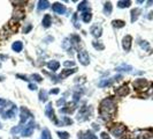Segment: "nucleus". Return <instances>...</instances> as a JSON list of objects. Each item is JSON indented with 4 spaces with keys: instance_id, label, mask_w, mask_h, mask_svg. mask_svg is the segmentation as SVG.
Wrapping results in <instances>:
<instances>
[{
    "instance_id": "obj_47",
    "label": "nucleus",
    "mask_w": 153,
    "mask_h": 139,
    "mask_svg": "<svg viewBox=\"0 0 153 139\" xmlns=\"http://www.w3.org/2000/svg\"><path fill=\"white\" fill-rule=\"evenodd\" d=\"M0 129H1V124H0Z\"/></svg>"
},
{
    "instance_id": "obj_38",
    "label": "nucleus",
    "mask_w": 153,
    "mask_h": 139,
    "mask_svg": "<svg viewBox=\"0 0 153 139\" xmlns=\"http://www.w3.org/2000/svg\"><path fill=\"white\" fill-rule=\"evenodd\" d=\"M100 138L101 139H111V136L107 132H101L100 133Z\"/></svg>"
},
{
    "instance_id": "obj_11",
    "label": "nucleus",
    "mask_w": 153,
    "mask_h": 139,
    "mask_svg": "<svg viewBox=\"0 0 153 139\" xmlns=\"http://www.w3.org/2000/svg\"><path fill=\"white\" fill-rule=\"evenodd\" d=\"M129 92H130V89H129V86L127 85V83L126 85H122L121 87H119V89H116V94L119 96H121V97L127 96L129 94Z\"/></svg>"
},
{
    "instance_id": "obj_33",
    "label": "nucleus",
    "mask_w": 153,
    "mask_h": 139,
    "mask_svg": "<svg viewBox=\"0 0 153 139\" xmlns=\"http://www.w3.org/2000/svg\"><path fill=\"white\" fill-rule=\"evenodd\" d=\"M132 70L131 66H127V65H123V66H119L116 68V71H126V72H130Z\"/></svg>"
},
{
    "instance_id": "obj_14",
    "label": "nucleus",
    "mask_w": 153,
    "mask_h": 139,
    "mask_svg": "<svg viewBox=\"0 0 153 139\" xmlns=\"http://www.w3.org/2000/svg\"><path fill=\"white\" fill-rule=\"evenodd\" d=\"M0 114H1V116L4 118H8V117H13L15 116V105H13L11 109L4 111V110H0Z\"/></svg>"
},
{
    "instance_id": "obj_17",
    "label": "nucleus",
    "mask_w": 153,
    "mask_h": 139,
    "mask_svg": "<svg viewBox=\"0 0 153 139\" xmlns=\"http://www.w3.org/2000/svg\"><path fill=\"white\" fill-rule=\"evenodd\" d=\"M52 26V17L50 14H45V16L43 17V27L44 28H50Z\"/></svg>"
},
{
    "instance_id": "obj_32",
    "label": "nucleus",
    "mask_w": 153,
    "mask_h": 139,
    "mask_svg": "<svg viewBox=\"0 0 153 139\" xmlns=\"http://www.w3.org/2000/svg\"><path fill=\"white\" fill-rule=\"evenodd\" d=\"M78 11H83V12H85V9H89V6H87V1H83V3H81L79 5H78Z\"/></svg>"
},
{
    "instance_id": "obj_2",
    "label": "nucleus",
    "mask_w": 153,
    "mask_h": 139,
    "mask_svg": "<svg viewBox=\"0 0 153 139\" xmlns=\"http://www.w3.org/2000/svg\"><path fill=\"white\" fill-rule=\"evenodd\" d=\"M126 132V126L123 124H115L112 129H111V133L115 137V138H122Z\"/></svg>"
},
{
    "instance_id": "obj_29",
    "label": "nucleus",
    "mask_w": 153,
    "mask_h": 139,
    "mask_svg": "<svg viewBox=\"0 0 153 139\" xmlns=\"http://www.w3.org/2000/svg\"><path fill=\"white\" fill-rule=\"evenodd\" d=\"M56 134H58V137L60 138V139H69L70 138V134L68 133V132H64V131H58L56 132Z\"/></svg>"
},
{
    "instance_id": "obj_22",
    "label": "nucleus",
    "mask_w": 153,
    "mask_h": 139,
    "mask_svg": "<svg viewBox=\"0 0 153 139\" xmlns=\"http://www.w3.org/2000/svg\"><path fill=\"white\" fill-rule=\"evenodd\" d=\"M112 11H113L112 3H109V1L105 3V5H104V14H105V15H109V14L112 13Z\"/></svg>"
},
{
    "instance_id": "obj_12",
    "label": "nucleus",
    "mask_w": 153,
    "mask_h": 139,
    "mask_svg": "<svg viewBox=\"0 0 153 139\" xmlns=\"http://www.w3.org/2000/svg\"><path fill=\"white\" fill-rule=\"evenodd\" d=\"M78 138L79 139H98L97 136L93 132H91L90 130L85 132H78Z\"/></svg>"
},
{
    "instance_id": "obj_4",
    "label": "nucleus",
    "mask_w": 153,
    "mask_h": 139,
    "mask_svg": "<svg viewBox=\"0 0 153 139\" xmlns=\"http://www.w3.org/2000/svg\"><path fill=\"white\" fill-rule=\"evenodd\" d=\"M45 115L50 118V120H52L56 125H60V123H59V121L56 120V117H55V115H54V111H53V107H52V103L50 102V103H47V105L45 107Z\"/></svg>"
},
{
    "instance_id": "obj_30",
    "label": "nucleus",
    "mask_w": 153,
    "mask_h": 139,
    "mask_svg": "<svg viewBox=\"0 0 153 139\" xmlns=\"http://www.w3.org/2000/svg\"><path fill=\"white\" fill-rule=\"evenodd\" d=\"M40 139H52L51 137V132L48 129H44L43 132H42V138Z\"/></svg>"
},
{
    "instance_id": "obj_27",
    "label": "nucleus",
    "mask_w": 153,
    "mask_h": 139,
    "mask_svg": "<svg viewBox=\"0 0 153 139\" xmlns=\"http://www.w3.org/2000/svg\"><path fill=\"white\" fill-rule=\"evenodd\" d=\"M23 17H24V12H23V11H20V9H17V11H15V12H14L13 19H15V20L20 21V20H21V19H23Z\"/></svg>"
},
{
    "instance_id": "obj_20",
    "label": "nucleus",
    "mask_w": 153,
    "mask_h": 139,
    "mask_svg": "<svg viewBox=\"0 0 153 139\" xmlns=\"http://www.w3.org/2000/svg\"><path fill=\"white\" fill-rule=\"evenodd\" d=\"M50 7V3L48 1H45V0H39L38 4H37V8L39 11H44V9H47Z\"/></svg>"
},
{
    "instance_id": "obj_25",
    "label": "nucleus",
    "mask_w": 153,
    "mask_h": 139,
    "mask_svg": "<svg viewBox=\"0 0 153 139\" xmlns=\"http://www.w3.org/2000/svg\"><path fill=\"white\" fill-rule=\"evenodd\" d=\"M138 44H139V46H140L143 50L148 51V52L152 51V50H151V46H150V44H148V42H146V41H139Z\"/></svg>"
},
{
    "instance_id": "obj_31",
    "label": "nucleus",
    "mask_w": 153,
    "mask_h": 139,
    "mask_svg": "<svg viewBox=\"0 0 153 139\" xmlns=\"http://www.w3.org/2000/svg\"><path fill=\"white\" fill-rule=\"evenodd\" d=\"M92 45L95 46V49H97V50H99V51L105 49V45L101 44V43H98V41H93V42H92Z\"/></svg>"
},
{
    "instance_id": "obj_16",
    "label": "nucleus",
    "mask_w": 153,
    "mask_h": 139,
    "mask_svg": "<svg viewBox=\"0 0 153 139\" xmlns=\"http://www.w3.org/2000/svg\"><path fill=\"white\" fill-rule=\"evenodd\" d=\"M47 67L48 70H51L52 72H56L60 68V63L58 60H50L47 63Z\"/></svg>"
},
{
    "instance_id": "obj_36",
    "label": "nucleus",
    "mask_w": 153,
    "mask_h": 139,
    "mask_svg": "<svg viewBox=\"0 0 153 139\" xmlns=\"http://www.w3.org/2000/svg\"><path fill=\"white\" fill-rule=\"evenodd\" d=\"M31 78H32L35 81H37V82H42V81H43V78H42L39 74H32Z\"/></svg>"
},
{
    "instance_id": "obj_48",
    "label": "nucleus",
    "mask_w": 153,
    "mask_h": 139,
    "mask_svg": "<svg viewBox=\"0 0 153 139\" xmlns=\"http://www.w3.org/2000/svg\"><path fill=\"white\" fill-rule=\"evenodd\" d=\"M0 66H1V65H0Z\"/></svg>"
},
{
    "instance_id": "obj_41",
    "label": "nucleus",
    "mask_w": 153,
    "mask_h": 139,
    "mask_svg": "<svg viewBox=\"0 0 153 139\" xmlns=\"http://www.w3.org/2000/svg\"><path fill=\"white\" fill-rule=\"evenodd\" d=\"M29 89L30 91H36L37 89V86L35 85V83H30V85H29Z\"/></svg>"
},
{
    "instance_id": "obj_13",
    "label": "nucleus",
    "mask_w": 153,
    "mask_h": 139,
    "mask_svg": "<svg viewBox=\"0 0 153 139\" xmlns=\"http://www.w3.org/2000/svg\"><path fill=\"white\" fill-rule=\"evenodd\" d=\"M121 77L119 75V77H114V78H112V79H104V80H101L99 83H98V86L99 87H106V86H109V85H112V83L115 81V80H117V79H120Z\"/></svg>"
},
{
    "instance_id": "obj_39",
    "label": "nucleus",
    "mask_w": 153,
    "mask_h": 139,
    "mask_svg": "<svg viewBox=\"0 0 153 139\" xmlns=\"http://www.w3.org/2000/svg\"><path fill=\"white\" fill-rule=\"evenodd\" d=\"M8 102L6 101V100H4V99H0V108H4L6 104H7Z\"/></svg>"
},
{
    "instance_id": "obj_5",
    "label": "nucleus",
    "mask_w": 153,
    "mask_h": 139,
    "mask_svg": "<svg viewBox=\"0 0 153 139\" xmlns=\"http://www.w3.org/2000/svg\"><path fill=\"white\" fill-rule=\"evenodd\" d=\"M20 118H21V125L23 123H26L29 118H32V114L25 108V107H21V113H20Z\"/></svg>"
},
{
    "instance_id": "obj_19",
    "label": "nucleus",
    "mask_w": 153,
    "mask_h": 139,
    "mask_svg": "<svg viewBox=\"0 0 153 139\" xmlns=\"http://www.w3.org/2000/svg\"><path fill=\"white\" fill-rule=\"evenodd\" d=\"M12 49H13V51H15V52H21L22 49H23V43H22L21 41H16V42H14V43L12 44Z\"/></svg>"
},
{
    "instance_id": "obj_6",
    "label": "nucleus",
    "mask_w": 153,
    "mask_h": 139,
    "mask_svg": "<svg viewBox=\"0 0 153 139\" xmlns=\"http://www.w3.org/2000/svg\"><path fill=\"white\" fill-rule=\"evenodd\" d=\"M52 9H53V12H54L55 14H59V15H64V14H66V12H67L66 6L62 5V4H60V3H54V4L52 5Z\"/></svg>"
},
{
    "instance_id": "obj_43",
    "label": "nucleus",
    "mask_w": 153,
    "mask_h": 139,
    "mask_svg": "<svg viewBox=\"0 0 153 139\" xmlns=\"http://www.w3.org/2000/svg\"><path fill=\"white\" fill-rule=\"evenodd\" d=\"M59 92H60L59 88H54V89H51L50 93H51V94H59Z\"/></svg>"
},
{
    "instance_id": "obj_18",
    "label": "nucleus",
    "mask_w": 153,
    "mask_h": 139,
    "mask_svg": "<svg viewBox=\"0 0 153 139\" xmlns=\"http://www.w3.org/2000/svg\"><path fill=\"white\" fill-rule=\"evenodd\" d=\"M91 19H92V14H91V12L85 11V12L82 13V21L84 23H89L91 21Z\"/></svg>"
},
{
    "instance_id": "obj_44",
    "label": "nucleus",
    "mask_w": 153,
    "mask_h": 139,
    "mask_svg": "<svg viewBox=\"0 0 153 139\" xmlns=\"http://www.w3.org/2000/svg\"><path fill=\"white\" fill-rule=\"evenodd\" d=\"M8 58V56H6V54H0V60H6Z\"/></svg>"
},
{
    "instance_id": "obj_15",
    "label": "nucleus",
    "mask_w": 153,
    "mask_h": 139,
    "mask_svg": "<svg viewBox=\"0 0 153 139\" xmlns=\"http://www.w3.org/2000/svg\"><path fill=\"white\" fill-rule=\"evenodd\" d=\"M139 15H140V9H139V8H134V9H131V12H130V21H131V23L136 22L137 19L139 17Z\"/></svg>"
},
{
    "instance_id": "obj_21",
    "label": "nucleus",
    "mask_w": 153,
    "mask_h": 139,
    "mask_svg": "<svg viewBox=\"0 0 153 139\" xmlns=\"http://www.w3.org/2000/svg\"><path fill=\"white\" fill-rule=\"evenodd\" d=\"M75 72H77V68L76 67H74V68H69V70H64L62 71V73H61V78H67V77H69L70 74H74Z\"/></svg>"
},
{
    "instance_id": "obj_34",
    "label": "nucleus",
    "mask_w": 153,
    "mask_h": 139,
    "mask_svg": "<svg viewBox=\"0 0 153 139\" xmlns=\"http://www.w3.org/2000/svg\"><path fill=\"white\" fill-rule=\"evenodd\" d=\"M62 122H64V125H70V124H73V121L68 116H64L62 117Z\"/></svg>"
},
{
    "instance_id": "obj_24",
    "label": "nucleus",
    "mask_w": 153,
    "mask_h": 139,
    "mask_svg": "<svg viewBox=\"0 0 153 139\" xmlns=\"http://www.w3.org/2000/svg\"><path fill=\"white\" fill-rule=\"evenodd\" d=\"M38 97H39V101L45 102V101H47V99H48V94H47V92H46L45 89H40V91H39V94H38Z\"/></svg>"
},
{
    "instance_id": "obj_42",
    "label": "nucleus",
    "mask_w": 153,
    "mask_h": 139,
    "mask_svg": "<svg viewBox=\"0 0 153 139\" xmlns=\"http://www.w3.org/2000/svg\"><path fill=\"white\" fill-rule=\"evenodd\" d=\"M56 104H58V107H61L62 104H65V99H61V100H59V101L56 102Z\"/></svg>"
},
{
    "instance_id": "obj_8",
    "label": "nucleus",
    "mask_w": 153,
    "mask_h": 139,
    "mask_svg": "<svg viewBox=\"0 0 153 139\" xmlns=\"http://www.w3.org/2000/svg\"><path fill=\"white\" fill-rule=\"evenodd\" d=\"M90 32H91V35H92L93 37L98 38V37H100V36H101V34H103V28H101V26H100V24L96 23V24H93L92 27H91Z\"/></svg>"
},
{
    "instance_id": "obj_23",
    "label": "nucleus",
    "mask_w": 153,
    "mask_h": 139,
    "mask_svg": "<svg viewBox=\"0 0 153 139\" xmlns=\"http://www.w3.org/2000/svg\"><path fill=\"white\" fill-rule=\"evenodd\" d=\"M130 5H131V1H129V0H120V1H117L119 8H128Z\"/></svg>"
},
{
    "instance_id": "obj_35",
    "label": "nucleus",
    "mask_w": 153,
    "mask_h": 139,
    "mask_svg": "<svg viewBox=\"0 0 153 139\" xmlns=\"http://www.w3.org/2000/svg\"><path fill=\"white\" fill-rule=\"evenodd\" d=\"M31 29H32V24H28V26H25L24 28H23V34H28V33H30L31 32Z\"/></svg>"
},
{
    "instance_id": "obj_1",
    "label": "nucleus",
    "mask_w": 153,
    "mask_h": 139,
    "mask_svg": "<svg viewBox=\"0 0 153 139\" xmlns=\"http://www.w3.org/2000/svg\"><path fill=\"white\" fill-rule=\"evenodd\" d=\"M116 110V104L115 101L111 97H106L104 100H101L100 104H99V115L103 120L107 121L112 117V115L115 113Z\"/></svg>"
},
{
    "instance_id": "obj_46",
    "label": "nucleus",
    "mask_w": 153,
    "mask_h": 139,
    "mask_svg": "<svg viewBox=\"0 0 153 139\" xmlns=\"http://www.w3.org/2000/svg\"><path fill=\"white\" fill-rule=\"evenodd\" d=\"M147 4H148V5H147V6H151V5H152V4H153V1H148V3H147Z\"/></svg>"
},
{
    "instance_id": "obj_3",
    "label": "nucleus",
    "mask_w": 153,
    "mask_h": 139,
    "mask_svg": "<svg viewBox=\"0 0 153 139\" xmlns=\"http://www.w3.org/2000/svg\"><path fill=\"white\" fill-rule=\"evenodd\" d=\"M77 57H78V60H79V63L82 65L87 66L90 64V57H89V53H87L86 50H79Z\"/></svg>"
},
{
    "instance_id": "obj_9",
    "label": "nucleus",
    "mask_w": 153,
    "mask_h": 139,
    "mask_svg": "<svg viewBox=\"0 0 153 139\" xmlns=\"http://www.w3.org/2000/svg\"><path fill=\"white\" fill-rule=\"evenodd\" d=\"M131 44H132V37L130 35H126L122 38V46L126 51H129L131 49Z\"/></svg>"
},
{
    "instance_id": "obj_28",
    "label": "nucleus",
    "mask_w": 153,
    "mask_h": 139,
    "mask_svg": "<svg viewBox=\"0 0 153 139\" xmlns=\"http://www.w3.org/2000/svg\"><path fill=\"white\" fill-rule=\"evenodd\" d=\"M79 42H81V38H79L77 35H73V36H72V42H70V44H72L74 48H77L78 44H79Z\"/></svg>"
},
{
    "instance_id": "obj_40",
    "label": "nucleus",
    "mask_w": 153,
    "mask_h": 139,
    "mask_svg": "<svg viewBox=\"0 0 153 139\" xmlns=\"http://www.w3.org/2000/svg\"><path fill=\"white\" fill-rule=\"evenodd\" d=\"M16 78H21V79H22V80H24V81H29L28 77H25V75H22V74H16Z\"/></svg>"
},
{
    "instance_id": "obj_7",
    "label": "nucleus",
    "mask_w": 153,
    "mask_h": 139,
    "mask_svg": "<svg viewBox=\"0 0 153 139\" xmlns=\"http://www.w3.org/2000/svg\"><path fill=\"white\" fill-rule=\"evenodd\" d=\"M34 129H35V123H34V121H31L30 123H28L26 126L22 130V136L23 137H30V136H32Z\"/></svg>"
},
{
    "instance_id": "obj_10",
    "label": "nucleus",
    "mask_w": 153,
    "mask_h": 139,
    "mask_svg": "<svg viewBox=\"0 0 153 139\" xmlns=\"http://www.w3.org/2000/svg\"><path fill=\"white\" fill-rule=\"evenodd\" d=\"M147 85H148V82H147L145 79H137V80L134 81V87H135L136 89H138V91L145 89Z\"/></svg>"
},
{
    "instance_id": "obj_37",
    "label": "nucleus",
    "mask_w": 153,
    "mask_h": 139,
    "mask_svg": "<svg viewBox=\"0 0 153 139\" xmlns=\"http://www.w3.org/2000/svg\"><path fill=\"white\" fill-rule=\"evenodd\" d=\"M64 66H66V67H68V66H75V62H73V60H68V62H65L64 63Z\"/></svg>"
},
{
    "instance_id": "obj_26",
    "label": "nucleus",
    "mask_w": 153,
    "mask_h": 139,
    "mask_svg": "<svg viewBox=\"0 0 153 139\" xmlns=\"http://www.w3.org/2000/svg\"><path fill=\"white\" fill-rule=\"evenodd\" d=\"M112 26L115 28H123L126 26V22L122 20H113L112 21Z\"/></svg>"
},
{
    "instance_id": "obj_45",
    "label": "nucleus",
    "mask_w": 153,
    "mask_h": 139,
    "mask_svg": "<svg viewBox=\"0 0 153 139\" xmlns=\"http://www.w3.org/2000/svg\"><path fill=\"white\" fill-rule=\"evenodd\" d=\"M92 125H93V129H95V130H98V129H99V128H98V125H97L96 123H95V124H92Z\"/></svg>"
}]
</instances>
